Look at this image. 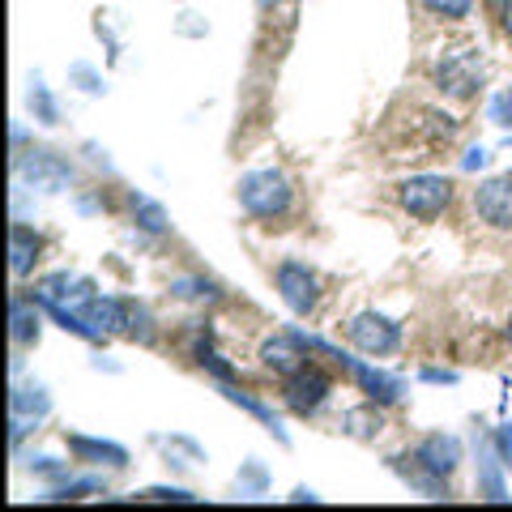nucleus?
I'll use <instances>...</instances> for the list:
<instances>
[{
  "instance_id": "f257e3e1",
  "label": "nucleus",
  "mask_w": 512,
  "mask_h": 512,
  "mask_svg": "<svg viewBox=\"0 0 512 512\" xmlns=\"http://www.w3.org/2000/svg\"><path fill=\"white\" fill-rule=\"evenodd\" d=\"M235 197H239V210L261 218V222H278L295 210V188L282 171L274 167H261V171H244L235 180Z\"/></svg>"
},
{
  "instance_id": "f03ea898",
  "label": "nucleus",
  "mask_w": 512,
  "mask_h": 512,
  "mask_svg": "<svg viewBox=\"0 0 512 512\" xmlns=\"http://www.w3.org/2000/svg\"><path fill=\"white\" fill-rule=\"evenodd\" d=\"M431 82L444 99H457V103H470L483 94L487 86V64H483V47H448V52L436 60V69H431Z\"/></svg>"
},
{
  "instance_id": "7ed1b4c3",
  "label": "nucleus",
  "mask_w": 512,
  "mask_h": 512,
  "mask_svg": "<svg viewBox=\"0 0 512 512\" xmlns=\"http://www.w3.org/2000/svg\"><path fill=\"white\" fill-rule=\"evenodd\" d=\"M397 205L414 218V222H436L448 205H453V180L436 171H423V175H406L397 184Z\"/></svg>"
},
{
  "instance_id": "20e7f679",
  "label": "nucleus",
  "mask_w": 512,
  "mask_h": 512,
  "mask_svg": "<svg viewBox=\"0 0 512 512\" xmlns=\"http://www.w3.org/2000/svg\"><path fill=\"white\" fill-rule=\"evenodd\" d=\"M13 171H18L22 188H39V192H64L73 184V163L56 150H43V146L22 150L13 158Z\"/></svg>"
},
{
  "instance_id": "39448f33",
  "label": "nucleus",
  "mask_w": 512,
  "mask_h": 512,
  "mask_svg": "<svg viewBox=\"0 0 512 512\" xmlns=\"http://www.w3.org/2000/svg\"><path fill=\"white\" fill-rule=\"evenodd\" d=\"M346 338L355 350H363V355H393V350H402V325H397L393 316L384 312H355L346 320Z\"/></svg>"
},
{
  "instance_id": "423d86ee",
  "label": "nucleus",
  "mask_w": 512,
  "mask_h": 512,
  "mask_svg": "<svg viewBox=\"0 0 512 512\" xmlns=\"http://www.w3.org/2000/svg\"><path fill=\"white\" fill-rule=\"evenodd\" d=\"M47 414H52V393L39 380H18L9 393V444L18 448L26 431H35Z\"/></svg>"
},
{
  "instance_id": "0eeeda50",
  "label": "nucleus",
  "mask_w": 512,
  "mask_h": 512,
  "mask_svg": "<svg viewBox=\"0 0 512 512\" xmlns=\"http://www.w3.org/2000/svg\"><path fill=\"white\" fill-rule=\"evenodd\" d=\"M329 397H333V380L320 372L316 363H303L299 372H291V376H282V402H286V410H295V414H320L329 406Z\"/></svg>"
},
{
  "instance_id": "6e6552de",
  "label": "nucleus",
  "mask_w": 512,
  "mask_h": 512,
  "mask_svg": "<svg viewBox=\"0 0 512 512\" xmlns=\"http://www.w3.org/2000/svg\"><path fill=\"white\" fill-rule=\"evenodd\" d=\"M274 286H278L282 303L295 316H312L316 312V303H320V278H316V269L295 261V256H286V261L274 269Z\"/></svg>"
},
{
  "instance_id": "1a4fd4ad",
  "label": "nucleus",
  "mask_w": 512,
  "mask_h": 512,
  "mask_svg": "<svg viewBox=\"0 0 512 512\" xmlns=\"http://www.w3.org/2000/svg\"><path fill=\"white\" fill-rule=\"evenodd\" d=\"M474 214L491 231H512V175H495L474 188Z\"/></svg>"
},
{
  "instance_id": "9d476101",
  "label": "nucleus",
  "mask_w": 512,
  "mask_h": 512,
  "mask_svg": "<svg viewBox=\"0 0 512 512\" xmlns=\"http://www.w3.org/2000/svg\"><path fill=\"white\" fill-rule=\"evenodd\" d=\"M414 461H423V466L431 474H440V478H453L457 466H461V440L457 436H444V431H431V436H423L419 444L410 448Z\"/></svg>"
},
{
  "instance_id": "9b49d317",
  "label": "nucleus",
  "mask_w": 512,
  "mask_h": 512,
  "mask_svg": "<svg viewBox=\"0 0 512 512\" xmlns=\"http://www.w3.org/2000/svg\"><path fill=\"white\" fill-rule=\"evenodd\" d=\"M39 256H43V235L30 227V222H13L9 227V274L13 278H30L35 274V265H39Z\"/></svg>"
},
{
  "instance_id": "f8f14e48",
  "label": "nucleus",
  "mask_w": 512,
  "mask_h": 512,
  "mask_svg": "<svg viewBox=\"0 0 512 512\" xmlns=\"http://www.w3.org/2000/svg\"><path fill=\"white\" fill-rule=\"evenodd\" d=\"M389 470L402 478L406 487H414L419 495H427V500H453V491H448V478L431 474L423 461H414V453H397V457H389Z\"/></svg>"
},
{
  "instance_id": "ddd939ff",
  "label": "nucleus",
  "mask_w": 512,
  "mask_h": 512,
  "mask_svg": "<svg viewBox=\"0 0 512 512\" xmlns=\"http://www.w3.org/2000/svg\"><path fill=\"white\" fill-rule=\"evenodd\" d=\"M64 444H69L73 461H86V466H107V470H124L128 466V448L124 444L94 440V436H82V431H69Z\"/></svg>"
},
{
  "instance_id": "4468645a",
  "label": "nucleus",
  "mask_w": 512,
  "mask_h": 512,
  "mask_svg": "<svg viewBox=\"0 0 512 512\" xmlns=\"http://www.w3.org/2000/svg\"><path fill=\"white\" fill-rule=\"evenodd\" d=\"M256 359H261L265 372H274L282 380V376H291V372H299V367L308 363V350L299 346L295 333H282V338H265L261 355H256Z\"/></svg>"
},
{
  "instance_id": "2eb2a0df",
  "label": "nucleus",
  "mask_w": 512,
  "mask_h": 512,
  "mask_svg": "<svg viewBox=\"0 0 512 512\" xmlns=\"http://www.w3.org/2000/svg\"><path fill=\"white\" fill-rule=\"evenodd\" d=\"M474 448H478V495L483 500H491V504H504V500H512L508 495V483H504V461H500V453H495V444L491 440H474Z\"/></svg>"
},
{
  "instance_id": "dca6fc26",
  "label": "nucleus",
  "mask_w": 512,
  "mask_h": 512,
  "mask_svg": "<svg viewBox=\"0 0 512 512\" xmlns=\"http://www.w3.org/2000/svg\"><path fill=\"white\" fill-rule=\"evenodd\" d=\"M39 308L43 303L35 299V295H13V303H9V338H13V346H35L39 342V333H43V320H39Z\"/></svg>"
},
{
  "instance_id": "f3484780",
  "label": "nucleus",
  "mask_w": 512,
  "mask_h": 512,
  "mask_svg": "<svg viewBox=\"0 0 512 512\" xmlns=\"http://www.w3.org/2000/svg\"><path fill=\"white\" fill-rule=\"evenodd\" d=\"M218 389H222V397H227V402L231 406H239V410H248L252 414V419L256 423H261L265 431H269V436H274L278 444H291V436H286V427H282V419H278V414L274 410H269L265 402H261V397H252V393H244V389H239V384L231 380V384H218Z\"/></svg>"
},
{
  "instance_id": "a211bd4d",
  "label": "nucleus",
  "mask_w": 512,
  "mask_h": 512,
  "mask_svg": "<svg viewBox=\"0 0 512 512\" xmlns=\"http://www.w3.org/2000/svg\"><path fill=\"white\" fill-rule=\"evenodd\" d=\"M192 359H197L201 372L214 376L218 384H231L235 380V363L214 346V333L210 329H197V338H192Z\"/></svg>"
},
{
  "instance_id": "6ab92c4d",
  "label": "nucleus",
  "mask_w": 512,
  "mask_h": 512,
  "mask_svg": "<svg viewBox=\"0 0 512 512\" xmlns=\"http://www.w3.org/2000/svg\"><path fill=\"white\" fill-rule=\"evenodd\" d=\"M128 205H133V222H137V231H146V235H154V239L171 235V214H167L154 197H141V192H133V197H128Z\"/></svg>"
},
{
  "instance_id": "aec40b11",
  "label": "nucleus",
  "mask_w": 512,
  "mask_h": 512,
  "mask_svg": "<svg viewBox=\"0 0 512 512\" xmlns=\"http://www.w3.org/2000/svg\"><path fill=\"white\" fill-rule=\"evenodd\" d=\"M120 338H128V342H141V346H150V342L158 338L154 312H150L141 299H128V316H124V333H120Z\"/></svg>"
},
{
  "instance_id": "412c9836",
  "label": "nucleus",
  "mask_w": 512,
  "mask_h": 512,
  "mask_svg": "<svg viewBox=\"0 0 512 512\" xmlns=\"http://www.w3.org/2000/svg\"><path fill=\"white\" fill-rule=\"evenodd\" d=\"M342 431H346V436H355V440H376L384 431V419H380L376 402L363 406V410H346L342 414Z\"/></svg>"
},
{
  "instance_id": "4be33fe9",
  "label": "nucleus",
  "mask_w": 512,
  "mask_h": 512,
  "mask_svg": "<svg viewBox=\"0 0 512 512\" xmlns=\"http://www.w3.org/2000/svg\"><path fill=\"white\" fill-rule=\"evenodd\" d=\"M171 295L184 303H218V282L210 278H171Z\"/></svg>"
},
{
  "instance_id": "5701e85b",
  "label": "nucleus",
  "mask_w": 512,
  "mask_h": 512,
  "mask_svg": "<svg viewBox=\"0 0 512 512\" xmlns=\"http://www.w3.org/2000/svg\"><path fill=\"white\" fill-rule=\"evenodd\" d=\"M30 111H35L39 124H60V103L52 99V90H47L39 77L30 82Z\"/></svg>"
},
{
  "instance_id": "b1692460",
  "label": "nucleus",
  "mask_w": 512,
  "mask_h": 512,
  "mask_svg": "<svg viewBox=\"0 0 512 512\" xmlns=\"http://www.w3.org/2000/svg\"><path fill=\"white\" fill-rule=\"evenodd\" d=\"M99 491H103L99 478H64V483H56L43 500H86V495H99Z\"/></svg>"
},
{
  "instance_id": "393cba45",
  "label": "nucleus",
  "mask_w": 512,
  "mask_h": 512,
  "mask_svg": "<svg viewBox=\"0 0 512 512\" xmlns=\"http://www.w3.org/2000/svg\"><path fill=\"white\" fill-rule=\"evenodd\" d=\"M419 5L440 22H466L474 13V0H419Z\"/></svg>"
},
{
  "instance_id": "a878e982",
  "label": "nucleus",
  "mask_w": 512,
  "mask_h": 512,
  "mask_svg": "<svg viewBox=\"0 0 512 512\" xmlns=\"http://www.w3.org/2000/svg\"><path fill=\"white\" fill-rule=\"evenodd\" d=\"M26 470L35 474V478H43V483H64L69 478V461H60V457H30L26 461Z\"/></svg>"
},
{
  "instance_id": "bb28decb",
  "label": "nucleus",
  "mask_w": 512,
  "mask_h": 512,
  "mask_svg": "<svg viewBox=\"0 0 512 512\" xmlns=\"http://www.w3.org/2000/svg\"><path fill=\"white\" fill-rule=\"evenodd\" d=\"M69 82L82 90V94H103V90H107V86H103V73L90 69V64H82V60L69 64Z\"/></svg>"
},
{
  "instance_id": "cd10ccee",
  "label": "nucleus",
  "mask_w": 512,
  "mask_h": 512,
  "mask_svg": "<svg viewBox=\"0 0 512 512\" xmlns=\"http://www.w3.org/2000/svg\"><path fill=\"white\" fill-rule=\"evenodd\" d=\"M137 500H167V504H197L201 495H192L188 487H146L137 491Z\"/></svg>"
},
{
  "instance_id": "c85d7f7f",
  "label": "nucleus",
  "mask_w": 512,
  "mask_h": 512,
  "mask_svg": "<svg viewBox=\"0 0 512 512\" xmlns=\"http://www.w3.org/2000/svg\"><path fill=\"white\" fill-rule=\"evenodd\" d=\"M265 487H269L265 466H256V461H248V466L239 470V495H261Z\"/></svg>"
},
{
  "instance_id": "c756f323",
  "label": "nucleus",
  "mask_w": 512,
  "mask_h": 512,
  "mask_svg": "<svg viewBox=\"0 0 512 512\" xmlns=\"http://www.w3.org/2000/svg\"><path fill=\"white\" fill-rule=\"evenodd\" d=\"M487 116H491V124L512 128V90H500V94H495L491 107H487Z\"/></svg>"
},
{
  "instance_id": "7c9ffc66",
  "label": "nucleus",
  "mask_w": 512,
  "mask_h": 512,
  "mask_svg": "<svg viewBox=\"0 0 512 512\" xmlns=\"http://www.w3.org/2000/svg\"><path fill=\"white\" fill-rule=\"evenodd\" d=\"M491 444H495V453H500L504 466L512 470V423H504L500 431H495V440H491Z\"/></svg>"
},
{
  "instance_id": "2f4dec72",
  "label": "nucleus",
  "mask_w": 512,
  "mask_h": 512,
  "mask_svg": "<svg viewBox=\"0 0 512 512\" xmlns=\"http://www.w3.org/2000/svg\"><path fill=\"white\" fill-rule=\"evenodd\" d=\"M419 380H423V384H457L461 376H457V372H448V367H423Z\"/></svg>"
},
{
  "instance_id": "473e14b6",
  "label": "nucleus",
  "mask_w": 512,
  "mask_h": 512,
  "mask_svg": "<svg viewBox=\"0 0 512 512\" xmlns=\"http://www.w3.org/2000/svg\"><path fill=\"white\" fill-rule=\"evenodd\" d=\"M487 146H470L466 150V158H461V167H466V171H478V167H487Z\"/></svg>"
},
{
  "instance_id": "72a5a7b5",
  "label": "nucleus",
  "mask_w": 512,
  "mask_h": 512,
  "mask_svg": "<svg viewBox=\"0 0 512 512\" xmlns=\"http://www.w3.org/2000/svg\"><path fill=\"white\" fill-rule=\"evenodd\" d=\"M500 26H504V35L512 39V5H504V9H500Z\"/></svg>"
},
{
  "instance_id": "f704fd0d",
  "label": "nucleus",
  "mask_w": 512,
  "mask_h": 512,
  "mask_svg": "<svg viewBox=\"0 0 512 512\" xmlns=\"http://www.w3.org/2000/svg\"><path fill=\"white\" fill-rule=\"evenodd\" d=\"M291 500H295V504H303V500H320V495H316V491H308V487H299V491L291 495Z\"/></svg>"
},
{
  "instance_id": "c9c22d12",
  "label": "nucleus",
  "mask_w": 512,
  "mask_h": 512,
  "mask_svg": "<svg viewBox=\"0 0 512 512\" xmlns=\"http://www.w3.org/2000/svg\"><path fill=\"white\" fill-rule=\"evenodd\" d=\"M487 5H491V9H504V5H512V0H487Z\"/></svg>"
},
{
  "instance_id": "e433bc0d",
  "label": "nucleus",
  "mask_w": 512,
  "mask_h": 512,
  "mask_svg": "<svg viewBox=\"0 0 512 512\" xmlns=\"http://www.w3.org/2000/svg\"><path fill=\"white\" fill-rule=\"evenodd\" d=\"M508 342H512V325H508Z\"/></svg>"
}]
</instances>
